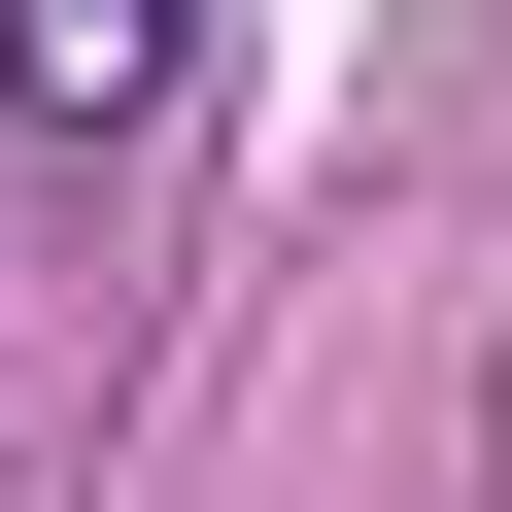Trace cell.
I'll return each mask as SVG.
<instances>
[{"instance_id":"6da1fadb","label":"cell","mask_w":512,"mask_h":512,"mask_svg":"<svg viewBox=\"0 0 512 512\" xmlns=\"http://www.w3.org/2000/svg\"><path fill=\"white\" fill-rule=\"evenodd\" d=\"M205 69V0H0V103H35V137H137Z\"/></svg>"}]
</instances>
